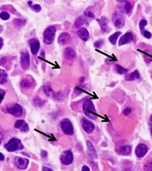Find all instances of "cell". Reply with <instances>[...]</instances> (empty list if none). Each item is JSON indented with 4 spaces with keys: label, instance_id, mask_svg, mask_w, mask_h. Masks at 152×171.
<instances>
[{
    "label": "cell",
    "instance_id": "6da1fadb",
    "mask_svg": "<svg viewBox=\"0 0 152 171\" xmlns=\"http://www.w3.org/2000/svg\"><path fill=\"white\" fill-rule=\"evenodd\" d=\"M83 111H84L85 115L88 118L93 120L97 119V116L96 110H95V107L91 100H85L84 103H83Z\"/></svg>",
    "mask_w": 152,
    "mask_h": 171
},
{
    "label": "cell",
    "instance_id": "7a4b0ae2",
    "mask_svg": "<svg viewBox=\"0 0 152 171\" xmlns=\"http://www.w3.org/2000/svg\"><path fill=\"white\" fill-rule=\"evenodd\" d=\"M4 147L9 152H13V151L23 149V145L21 140L13 137V138H11L10 140H9V142L4 145Z\"/></svg>",
    "mask_w": 152,
    "mask_h": 171
},
{
    "label": "cell",
    "instance_id": "3957f363",
    "mask_svg": "<svg viewBox=\"0 0 152 171\" xmlns=\"http://www.w3.org/2000/svg\"><path fill=\"white\" fill-rule=\"evenodd\" d=\"M56 29L54 26L48 27L43 33L44 42L46 44H51L55 39Z\"/></svg>",
    "mask_w": 152,
    "mask_h": 171
},
{
    "label": "cell",
    "instance_id": "277c9868",
    "mask_svg": "<svg viewBox=\"0 0 152 171\" xmlns=\"http://www.w3.org/2000/svg\"><path fill=\"white\" fill-rule=\"evenodd\" d=\"M6 110L16 117H20L23 115V108L17 103H11L6 105Z\"/></svg>",
    "mask_w": 152,
    "mask_h": 171
},
{
    "label": "cell",
    "instance_id": "5b68a950",
    "mask_svg": "<svg viewBox=\"0 0 152 171\" xmlns=\"http://www.w3.org/2000/svg\"><path fill=\"white\" fill-rule=\"evenodd\" d=\"M60 126L61 130H63L64 133L68 135H73L74 133V130L72 123L68 118H64L60 123Z\"/></svg>",
    "mask_w": 152,
    "mask_h": 171
},
{
    "label": "cell",
    "instance_id": "8992f818",
    "mask_svg": "<svg viewBox=\"0 0 152 171\" xmlns=\"http://www.w3.org/2000/svg\"><path fill=\"white\" fill-rule=\"evenodd\" d=\"M30 55L27 50H23L21 54V65L23 70H27L30 67Z\"/></svg>",
    "mask_w": 152,
    "mask_h": 171
},
{
    "label": "cell",
    "instance_id": "52a82bcc",
    "mask_svg": "<svg viewBox=\"0 0 152 171\" xmlns=\"http://www.w3.org/2000/svg\"><path fill=\"white\" fill-rule=\"evenodd\" d=\"M113 22L116 27L122 28L125 25V18L120 12H116L113 15Z\"/></svg>",
    "mask_w": 152,
    "mask_h": 171
},
{
    "label": "cell",
    "instance_id": "ba28073f",
    "mask_svg": "<svg viewBox=\"0 0 152 171\" xmlns=\"http://www.w3.org/2000/svg\"><path fill=\"white\" fill-rule=\"evenodd\" d=\"M73 155L72 151L70 150H66L63 151L61 156V162L63 165L68 166L73 163Z\"/></svg>",
    "mask_w": 152,
    "mask_h": 171
},
{
    "label": "cell",
    "instance_id": "9c48e42d",
    "mask_svg": "<svg viewBox=\"0 0 152 171\" xmlns=\"http://www.w3.org/2000/svg\"><path fill=\"white\" fill-rule=\"evenodd\" d=\"M81 124L83 130H84L86 133H91L93 132V130H94L95 126L94 123L92 122H90V121H89L88 119H87V118H82Z\"/></svg>",
    "mask_w": 152,
    "mask_h": 171
},
{
    "label": "cell",
    "instance_id": "30bf717a",
    "mask_svg": "<svg viewBox=\"0 0 152 171\" xmlns=\"http://www.w3.org/2000/svg\"><path fill=\"white\" fill-rule=\"evenodd\" d=\"M147 23H148V22H147L146 20H145V19H142V20L139 21V26L140 32H141L142 35H143L144 37L146 38V39H150V38L152 37L151 33L144 29V27H146Z\"/></svg>",
    "mask_w": 152,
    "mask_h": 171
},
{
    "label": "cell",
    "instance_id": "8fae6325",
    "mask_svg": "<svg viewBox=\"0 0 152 171\" xmlns=\"http://www.w3.org/2000/svg\"><path fill=\"white\" fill-rule=\"evenodd\" d=\"M134 39L133 35L131 32H127L125 35H123L122 37L120 38L119 42H118V46H123L124 44H129V43L132 42Z\"/></svg>",
    "mask_w": 152,
    "mask_h": 171
},
{
    "label": "cell",
    "instance_id": "7c38bea8",
    "mask_svg": "<svg viewBox=\"0 0 152 171\" xmlns=\"http://www.w3.org/2000/svg\"><path fill=\"white\" fill-rule=\"evenodd\" d=\"M29 45L30 47V51L33 54V55H36L39 51L40 48V43L38 41L37 39H30L29 41Z\"/></svg>",
    "mask_w": 152,
    "mask_h": 171
},
{
    "label": "cell",
    "instance_id": "4fadbf2b",
    "mask_svg": "<svg viewBox=\"0 0 152 171\" xmlns=\"http://www.w3.org/2000/svg\"><path fill=\"white\" fill-rule=\"evenodd\" d=\"M28 163H29V161L27 158L22 157H16L15 158V164L19 169L24 170L27 168Z\"/></svg>",
    "mask_w": 152,
    "mask_h": 171
},
{
    "label": "cell",
    "instance_id": "5bb4252c",
    "mask_svg": "<svg viewBox=\"0 0 152 171\" xmlns=\"http://www.w3.org/2000/svg\"><path fill=\"white\" fill-rule=\"evenodd\" d=\"M148 151V147L144 144H139L135 149V154L138 158H142Z\"/></svg>",
    "mask_w": 152,
    "mask_h": 171
},
{
    "label": "cell",
    "instance_id": "9a60e30c",
    "mask_svg": "<svg viewBox=\"0 0 152 171\" xmlns=\"http://www.w3.org/2000/svg\"><path fill=\"white\" fill-rule=\"evenodd\" d=\"M70 41V35L68 32H63L59 35L58 42L61 45H65Z\"/></svg>",
    "mask_w": 152,
    "mask_h": 171
},
{
    "label": "cell",
    "instance_id": "2e32d148",
    "mask_svg": "<svg viewBox=\"0 0 152 171\" xmlns=\"http://www.w3.org/2000/svg\"><path fill=\"white\" fill-rule=\"evenodd\" d=\"M78 35L82 41L87 42L89 39V33L85 27H81L78 31Z\"/></svg>",
    "mask_w": 152,
    "mask_h": 171
},
{
    "label": "cell",
    "instance_id": "e0dca14e",
    "mask_svg": "<svg viewBox=\"0 0 152 171\" xmlns=\"http://www.w3.org/2000/svg\"><path fill=\"white\" fill-rule=\"evenodd\" d=\"M131 147L129 145H123L118 149L117 152L123 156H128L131 154Z\"/></svg>",
    "mask_w": 152,
    "mask_h": 171
},
{
    "label": "cell",
    "instance_id": "ac0fdd59",
    "mask_svg": "<svg viewBox=\"0 0 152 171\" xmlns=\"http://www.w3.org/2000/svg\"><path fill=\"white\" fill-rule=\"evenodd\" d=\"M87 149H88V153L89 156H91L92 158H96L97 157V153L96 149H94L93 144H92V142L89 140H87Z\"/></svg>",
    "mask_w": 152,
    "mask_h": 171
},
{
    "label": "cell",
    "instance_id": "d6986e66",
    "mask_svg": "<svg viewBox=\"0 0 152 171\" xmlns=\"http://www.w3.org/2000/svg\"><path fill=\"white\" fill-rule=\"evenodd\" d=\"M97 22L99 23V25L101 28V30L104 31V32H106L108 30V20L107 18L104 16H102L101 18L97 19Z\"/></svg>",
    "mask_w": 152,
    "mask_h": 171
},
{
    "label": "cell",
    "instance_id": "ffe728a7",
    "mask_svg": "<svg viewBox=\"0 0 152 171\" xmlns=\"http://www.w3.org/2000/svg\"><path fill=\"white\" fill-rule=\"evenodd\" d=\"M64 56L66 59H68V60H71V59H73L75 56V52L74 50L70 47H68L65 49L64 51Z\"/></svg>",
    "mask_w": 152,
    "mask_h": 171
},
{
    "label": "cell",
    "instance_id": "44dd1931",
    "mask_svg": "<svg viewBox=\"0 0 152 171\" xmlns=\"http://www.w3.org/2000/svg\"><path fill=\"white\" fill-rule=\"evenodd\" d=\"M139 78H140V75L137 70H135L134 72H132V73H130L129 75L125 76V80L129 81V82L130 81V82H132V81L139 79Z\"/></svg>",
    "mask_w": 152,
    "mask_h": 171
},
{
    "label": "cell",
    "instance_id": "7402d4cb",
    "mask_svg": "<svg viewBox=\"0 0 152 171\" xmlns=\"http://www.w3.org/2000/svg\"><path fill=\"white\" fill-rule=\"evenodd\" d=\"M21 86L23 89H30L32 86V81L28 79V78H24L21 82Z\"/></svg>",
    "mask_w": 152,
    "mask_h": 171
},
{
    "label": "cell",
    "instance_id": "603a6c76",
    "mask_svg": "<svg viewBox=\"0 0 152 171\" xmlns=\"http://www.w3.org/2000/svg\"><path fill=\"white\" fill-rule=\"evenodd\" d=\"M7 81H8V75H7L6 71L0 69V84H5Z\"/></svg>",
    "mask_w": 152,
    "mask_h": 171
},
{
    "label": "cell",
    "instance_id": "cb8c5ba5",
    "mask_svg": "<svg viewBox=\"0 0 152 171\" xmlns=\"http://www.w3.org/2000/svg\"><path fill=\"white\" fill-rule=\"evenodd\" d=\"M87 22V20L85 19L83 16H80V17H78L77 19H76L75 22V27H80L81 26H82L83 25L85 24V23H86Z\"/></svg>",
    "mask_w": 152,
    "mask_h": 171
},
{
    "label": "cell",
    "instance_id": "d4e9b609",
    "mask_svg": "<svg viewBox=\"0 0 152 171\" xmlns=\"http://www.w3.org/2000/svg\"><path fill=\"white\" fill-rule=\"evenodd\" d=\"M120 34H121L120 32H116L112 35H111L108 39L109 42H110L112 44H116V42H117V39H118V37H119Z\"/></svg>",
    "mask_w": 152,
    "mask_h": 171
},
{
    "label": "cell",
    "instance_id": "484cf974",
    "mask_svg": "<svg viewBox=\"0 0 152 171\" xmlns=\"http://www.w3.org/2000/svg\"><path fill=\"white\" fill-rule=\"evenodd\" d=\"M116 72L118 74H120V75H125L127 72V70L124 67H123L122 66L120 65H116L115 67H114Z\"/></svg>",
    "mask_w": 152,
    "mask_h": 171
},
{
    "label": "cell",
    "instance_id": "4316f807",
    "mask_svg": "<svg viewBox=\"0 0 152 171\" xmlns=\"http://www.w3.org/2000/svg\"><path fill=\"white\" fill-rule=\"evenodd\" d=\"M43 90L44 92L45 93V94L48 96H51L53 95V90H52L51 87L49 85H44L43 86Z\"/></svg>",
    "mask_w": 152,
    "mask_h": 171
},
{
    "label": "cell",
    "instance_id": "83f0119b",
    "mask_svg": "<svg viewBox=\"0 0 152 171\" xmlns=\"http://www.w3.org/2000/svg\"><path fill=\"white\" fill-rule=\"evenodd\" d=\"M28 4L30 6V8L32 9V11H35V12H40L41 11L42 7L39 4H32V2H28Z\"/></svg>",
    "mask_w": 152,
    "mask_h": 171
},
{
    "label": "cell",
    "instance_id": "f1b7e54d",
    "mask_svg": "<svg viewBox=\"0 0 152 171\" xmlns=\"http://www.w3.org/2000/svg\"><path fill=\"white\" fill-rule=\"evenodd\" d=\"M144 171H152V159L148 160L144 166Z\"/></svg>",
    "mask_w": 152,
    "mask_h": 171
},
{
    "label": "cell",
    "instance_id": "f546056e",
    "mask_svg": "<svg viewBox=\"0 0 152 171\" xmlns=\"http://www.w3.org/2000/svg\"><path fill=\"white\" fill-rule=\"evenodd\" d=\"M0 18L4 20H9L10 18V14L8 12H6V11H2V12L0 13Z\"/></svg>",
    "mask_w": 152,
    "mask_h": 171
},
{
    "label": "cell",
    "instance_id": "4dcf8cb0",
    "mask_svg": "<svg viewBox=\"0 0 152 171\" xmlns=\"http://www.w3.org/2000/svg\"><path fill=\"white\" fill-rule=\"evenodd\" d=\"M44 103L45 102L43 100L40 99L39 98L35 99V100H34V104L36 107H41L43 105Z\"/></svg>",
    "mask_w": 152,
    "mask_h": 171
},
{
    "label": "cell",
    "instance_id": "1f68e13d",
    "mask_svg": "<svg viewBox=\"0 0 152 171\" xmlns=\"http://www.w3.org/2000/svg\"><path fill=\"white\" fill-rule=\"evenodd\" d=\"M13 23H14V25H15V26H17V27H21V26H23L25 24V21L21 20V19H14Z\"/></svg>",
    "mask_w": 152,
    "mask_h": 171
},
{
    "label": "cell",
    "instance_id": "d6a6232c",
    "mask_svg": "<svg viewBox=\"0 0 152 171\" xmlns=\"http://www.w3.org/2000/svg\"><path fill=\"white\" fill-rule=\"evenodd\" d=\"M125 11L126 13H129L132 9V5L129 2H125V6H124Z\"/></svg>",
    "mask_w": 152,
    "mask_h": 171
},
{
    "label": "cell",
    "instance_id": "836d02e7",
    "mask_svg": "<svg viewBox=\"0 0 152 171\" xmlns=\"http://www.w3.org/2000/svg\"><path fill=\"white\" fill-rule=\"evenodd\" d=\"M25 123V122L23 120H18L16 121L15 124H14V126H15L16 128H20L23 126V125Z\"/></svg>",
    "mask_w": 152,
    "mask_h": 171
},
{
    "label": "cell",
    "instance_id": "e575fe53",
    "mask_svg": "<svg viewBox=\"0 0 152 171\" xmlns=\"http://www.w3.org/2000/svg\"><path fill=\"white\" fill-rule=\"evenodd\" d=\"M103 45H104V41L102 39H100V40H98V41H97L96 42H95L94 46L95 48L99 49V48H101V47L103 46Z\"/></svg>",
    "mask_w": 152,
    "mask_h": 171
},
{
    "label": "cell",
    "instance_id": "d590c367",
    "mask_svg": "<svg viewBox=\"0 0 152 171\" xmlns=\"http://www.w3.org/2000/svg\"><path fill=\"white\" fill-rule=\"evenodd\" d=\"M85 16H86V17L87 18H94V13L92 12L91 11H89V10H87V11H85Z\"/></svg>",
    "mask_w": 152,
    "mask_h": 171
},
{
    "label": "cell",
    "instance_id": "8d00e7d4",
    "mask_svg": "<svg viewBox=\"0 0 152 171\" xmlns=\"http://www.w3.org/2000/svg\"><path fill=\"white\" fill-rule=\"evenodd\" d=\"M20 130L21 132H28L29 130V127H28V125L27 123H24L23 125V126L20 128Z\"/></svg>",
    "mask_w": 152,
    "mask_h": 171
},
{
    "label": "cell",
    "instance_id": "74e56055",
    "mask_svg": "<svg viewBox=\"0 0 152 171\" xmlns=\"http://www.w3.org/2000/svg\"><path fill=\"white\" fill-rule=\"evenodd\" d=\"M4 96H5V91H4V90L0 89V103H1L2 100H3Z\"/></svg>",
    "mask_w": 152,
    "mask_h": 171
},
{
    "label": "cell",
    "instance_id": "f35d334b",
    "mask_svg": "<svg viewBox=\"0 0 152 171\" xmlns=\"http://www.w3.org/2000/svg\"><path fill=\"white\" fill-rule=\"evenodd\" d=\"M47 156H48V153H47V151L46 150H42L41 151V156L43 158H46L47 157Z\"/></svg>",
    "mask_w": 152,
    "mask_h": 171
},
{
    "label": "cell",
    "instance_id": "ab89813d",
    "mask_svg": "<svg viewBox=\"0 0 152 171\" xmlns=\"http://www.w3.org/2000/svg\"><path fill=\"white\" fill-rule=\"evenodd\" d=\"M130 112H131V110H130V108H126L123 111V115L125 116H128L130 114Z\"/></svg>",
    "mask_w": 152,
    "mask_h": 171
},
{
    "label": "cell",
    "instance_id": "60d3db41",
    "mask_svg": "<svg viewBox=\"0 0 152 171\" xmlns=\"http://www.w3.org/2000/svg\"><path fill=\"white\" fill-rule=\"evenodd\" d=\"M42 171H53V170L51 169L50 168L47 167V166H43L42 167Z\"/></svg>",
    "mask_w": 152,
    "mask_h": 171
},
{
    "label": "cell",
    "instance_id": "b9f144b4",
    "mask_svg": "<svg viewBox=\"0 0 152 171\" xmlns=\"http://www.w3.org/2000/svg\"><path fill=\"white\" fill-rule=\"evenodd\" d=\"M82 171H90V169L89 168L88 166H83L82 168Z\"/></svg>",
    "mask_w": 152,
    "mask_h": 171
},
{
    "label": "cell",
    "instance_id": "7bdbcfd3",
    "mask_svg": "<svg viewBox=\"0 0 152 171\" xmlns=\"http://www.w3.org/2000/svg\"><path fill=\"white\" fill-rule=\"evenodd\" d=\"M3 45H4V40L2 37H0V50L2 49V46H3Z\"/></svg>",
    "mask_w": 152,
    "mask_h": 171
},
{
    "label": "cell",
    "instance_id": "ee69618b",
    "mask_svg": "<svg viewBox=\"0 0 152 171\" xmlns=\"http://www.w3.org/2000/svg\"><path fill=\"white\" fill-rule=\"evenodd\" d=\"M4 154L0 152V161H4Z\"/></svg>",
    "mask_w": 152,
    "mask_h": 171
},
{
    "label": "cell",
    "instance_id": "f6af8a7d",
    "mask_svg": "<svg viewBox=\"0 0 152 171\" xmlns=\"http://www.w3.org/2000/svg\"><path fill=\"white\" fill-rule=\"evenodd\" d=\"M3 29H4V27H3V26L0 25V33H1L2 31H3Z\"/></svg>",
    "mask_w": 152,
    "mask_h": 171
},
{
    "label": "cell",
    "instance_id": "bcb514c9",
    "mask_svg": "<svg viewBox=\"0 0 152 171\" xmlns=\"http://www.w3.org/2000/svg\"><path fill=\"white\" fill-rule=\"evenodd\" d=\"M2 138H1V137H0V144H2Z\"/></svg>",
    "mask_w": 152,
    "mask_h": 171
},
{
    "label": "cell",
    "instance_id": "7dc6e473",
    "mask_svg": "<svg viewBox=\"0 0 152 171\" xmlns=\"http://www.w3.org/2000/svg\"><path fill=\"white\" fill-rule=\"evenodd\" d=\"M151 136H152V127L151 128Z\"/></svg>",
    "mask_w": 152,
    "mask_h": 171
},
{
    "label": "cell",
    "instance_id": "c3c4849f",
    "mask_svg": "<svg viewBox=\"0 0 152 171\" xmlns=\"http://www.w3.org/2000/svg\"><path fill=\"white\" fill-rule=\"evenodd\" d=\"M151 124H152V116H151Z\"/></svg>",
    "mask_w": 152,
    "mask_h": 171
},
{
    "label": "cell",
    "instance_id": "681fc988",
    "mask_svg": "<svg viewBox=\"0 0 152 171\" xmlns=\"http://www.w3.org/2000/svg\"><path fill=\"white\" fill-rule=\"evenodd\" d=\"M125 171H130V170H125Z\"/></svg>",
    "mask_w": 152,
    "mask_h": 171
}]
</instances>
